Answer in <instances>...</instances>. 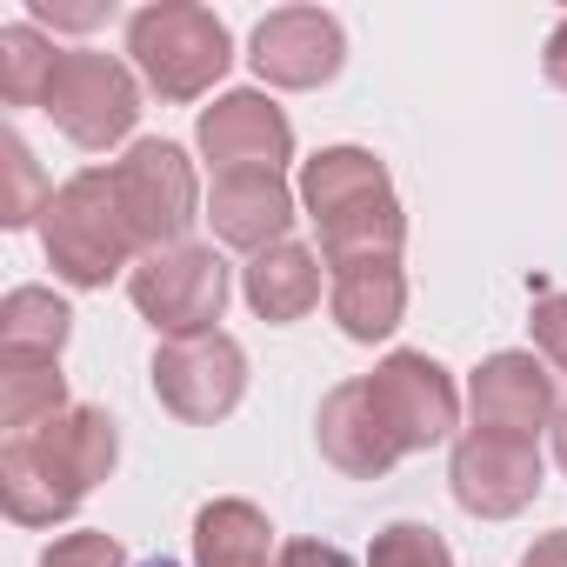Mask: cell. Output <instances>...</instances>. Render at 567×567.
<instances>
[{"label": "cell", "mask_w": 567, "mask_h": 567, "mask_svg": "<svg viewBox=\"0 0 567 567\" xmlns=\"http://www.w3.org/2000/svg\"><path fill=\"white\" fill-rule=\"evenodd\" d=\"M121 427L107 408H68L34 434H14L0 447V501L21 527H61L74 507L114 474Z\"/></svg>", "instance_id": "1"}, {"label": "cell", "mask_w": 567, "mask_h": 567, "mask_svg": "<svg viewBox=\"0 0 567 567\" xmlns=\"http://www.w3.org/2000/svg\"><path fill=\"white\" fill-rule=\"evenodd\" d=\"M41 254L68 288H107V280L141 260V240L121 214L114 194V167H81L74 181L54 187L48 214H41Z\"/></svg>", "instance_id": "2"}, {"label": "cell", "mask_w": 567, "mask_h": 567, "mask_svg": "<svg viewBox=\"0 0 567 567\" xmlns=\"http://www.w3.org/2000/svg\"><path fill=\"white\" fill-rule=\"evenodd\" d=\"M127 68L161 101H200L234 68V41L220 14L194 8V0H154V8L127 14Z\"/></svg>", "instance_id": "3"}, {"label": "cell", "mask_w": 567, "mask_h": 567, "mask_svg": "<svg viewBox=\"0 0 567 567\" xmlns=\"http://www.w3.org/2000/svg\"><path fill=\"white\" fill-rule=\"evenodd\" d=\"M127 295L141 308V321L161 334V341H187V334H214V321L227 315V260L200 240H181V247H161V254H141L134 274H127Z\"/></svg>", "instance_id": "4"}, {"label": "cell", "mask_w": 567, "mask_h": 567, "mask_svg": "<svg viewBox=\"0 0 567 567\" xmlns=\"http://www.w3.org/2000/svg\"><path fill=\"white\" fill-rule=\"evenodd\" d=\"M41 114L87 154H107L114 141L134 134L141 121V74L121 61V54H101V48H68L61 68H54V87L41 101Z\"/></svg>", "instance_id": "5"}, {"label": "cell", "mask_w": 567, "mask_h": 567, "mask_svg": "<svg viewBox=\"0 0 567 567\" xmlns=\"http://www.w3.org/2000/svg\"><path fill=\"white\" fill-rule=\"evenodd\" d=\"M114 194H121V214L141 240V254H161V247H181L200 214V181H194V161L187 147L174 141H134L121 161H114Z\"/></svg>", "instance_id": "6"}, {"label": "cell", "mask_w": 567, "mask_h": 567, "mask_svg": "<svg viewBox=\"0 0 567 567\" xmlns=\"http://www.w3.org/2000/svg\"><path fill=\"white\" fill-rule=\"evenodd\" d=\"M154 401L187 421V427H214L240 408L247 394V348L234 334H187V341H161L154 348Z\"/></svg>", "instance_id": "7"}, {"label": "cell", "mask_w": 567, "mask_h": 567, "mask_svg": "<svg viewBox=\"0 0 567 567\" xmlns=\"http://www.w3.org/2000/svg\"><path fill=\"white\" fill-rule=\"evenodd\" d=\"M368 394H374L381 421L394 427V441H401L408 454H427V447L454 441V427H461V388H454V374H447L434 354H421V348H394V354L368 374Z\"/></svg>", "instance_id": "8"}, {"label": "cell", "mask_w": 567, "mask_h": 567, "mask_svg": "<svg viewBox=\"0 0 567 567\" xmlns=\"http://www.w3.org/2000/svg\"><path fill=\"white\" fill-rule=\"evenodd\" d=\"M547 467H540V441H520V434H487V427H467L454 441V461H447V487L454 501L474 514V520H514L520 507H534Z\"/></svg>", "instance_id": "9"}, {"label": "cell", "mask_w": 567, "mask_h": 567, "mask_svg": "<svg viewBox=\"0 0 567 567\" xmlns=\"http://www.w3.org/2000/svg\"><path fill=\"white\" fill-rule=\"evenodd\" d=\"M194 147L214 161V174H280L295 161V121L260 87H240V94H220L214 107H200Z\"/></svg>", "instance_id": "10"}, {"label": "cell", "mask_w": 567, "mask_h": 567, "mask_svg": "<svg viewBox=\"0 0 567 567\" xmlns=\"http://www.w3.org/2000/svg\"><path fill=\"white\" fill-rule=\"evenodd\" d=\"M247 61L267 87H288V94H308V87H328L341 68H348V34L334 14L321 8H274L254 41H247Z\"/></svg>", "instance_id": "11"}, {"label": "cell", "mask_w": 567, "mask_h": 567, "mask_svg": "<svg viewBox=\"0 0 567 567\" xmlns=\"http://www.w3.org/2000/svg\"><path fill=\"white\" fill-rule=\"evenodd\" d=\"M467 414L474 427L487 434H520V441H540V427H554L560 414V394H554V368L540 354H487L474 374H467Z\"/></svg>", "instance_id": "12"}, {"label": "cell", "mask_w": 567, "mask_h": 567, "mask_svg": "<svg viewBox=\"0 0 567 567\" xmlns=\"http://www.w3.org/2000/svg\"><path fill=\"white\" fill-rule=\"evenodd\" d=\"M315 441H321V461H328L334 474H348V481H381V474H394V461L408 454V447L394 441V427L381 421V408H374V394H368V374H361V381H341V388L321 401Z\"/></svg>", "instance_id": "13"}, {"label": "cell", "mask_w": 567, "mask_h": 567, "mask_svg": "<svg viewBox=\"0 0 567 567\" xmlns=\"http://www.w3.org/2000/svg\"><path fill=\"white\" fill-rule=\"evenodd\" d=\"M295 187L280 174H214V194H207V227L220 247H240L247 260L288 240L295 227Z\"/></svg>", "instance_id": "14"}, {"label": "cell", "mask_w": 567, "mask_h": 567, "mask_svg": "<svg viewBox=\"0 0 567 567\" xmlns=\"http://www.w3.org/2000/svg\"><path fill=\"white\" fill-rule=\"evenodd\" d=\"M328 315H334V328L348 341H368V348L388 341L401 328V315H408V274H401V260L381 254V260H341V267H328Z\"/></svg>", "instance_id": "15"}, {"label": "cell", "mask_w": 567, "mask_h": 567, "mask_svg": "<svg viewBox=\"0 0 567 567\" xmlns=\"http://www.w3.org/2000/svg\"><path fill=\"white\" fill-rule=\"evenodd\" d=\"M295 194H301L308 220L328 227V220H348L361 207L394 200V181H388V161L368 154V147H321L315 161H301V187Z\"/></svg>", "instance_id": "16"}, {"label": "cell", "mask_w": 567, "mask_h": 567, "mask_svg": "<svg viewBox=\"0 0 567 567\" xmlns=\"http://www.w3.org/2000/svg\"><path fill=\"white\" fill-rule=\"evenodd\" d=\"M321 267H328V260H321L315 247L280 240V247H267V254H254V260L240 267V295H247V308H254L260 321L288 328V321H301V315L321 308Z\"/></svg>", "instance_id": "17"}, {"label": "cell", "mask_w": 567, "mask_h": 567, "mask_svg": "<svg viewBox=\"0 0 567 567\" xmlns=\"http://www.w3.org/2000/svg\"><path fill=\"white\" fill-rule=\"evenodd\" d=\"M274 527L254 501L227 494L194 514V567H274Z\"/></svg>", "instance_id": "18"}, {"label": "cell", "mask_w": 567, "mask_h": 567, "mask_svg": "<svg viewBox=\"0 0 567 567\" xmlns=\"http://www.w3.org/2000/svg\"><path fill=\"white\" fill-rule=\"evenodd\" d=\"M74 308L54 288H14L0 301V361H61Z\"/></svg>", "instance_id": "19"}, {"label": "cell", "mask_w": 567, "mask_h": 567, "mask_svg": "<svg viewBox=\"0 0 567 567\" xmlns=\"http://www.w3.org/2000/svg\"><path fill=\"white\" fill-rule=\"evenodd\" d=\"M68 374L61 361H0V427L14 434H34L48 427L54 414H68Z\"/></svg>", "instance_id": "20"}, {"label": "cell", "mask_w": 567, "mask_h": 567, "mask_svg": "<svg viewBox=\"0 0 567 567\" xmlns=\"http://www.w3.org/2000/svg\"><path fill=\"white\" fill-rule=\"evenodd\" d=\"M61 54H68V48H54L34 21L0 28V101H8V107H41L48 87H54Z\"/></svg>", "instance_id": "21"}, {"label": "cell", "mask_w": 567, "mask_h": 567, "mask_svg": "<svg viewBox=\"0 0 567 567\" xmlns=\"http://www.w3.org/2000/svg\"><path fill=\"white\" fill-rule=\"evenodd\" d=\"M0 174H8V187H0V227H28L48 214L54 187L41 181V161L21 134H0Z\"/></svg>", "instance_id": "22"}, {"label": "cell", "mask_w": 567, "mask_h": 567, "mask_svg": "<svg viewBox=\"0 0 567 567\" xmlns=\"http://www.w3.org/2000/svg\"><path fill=\"white\" fill-rule=\"evenodd\" d=\"M368 567H454V547L427 520H394V527L374 534Z\"/></svg>", "instance_id": "23"}, {"label": "cell", "mask_w": 567, "mask_h": 567, "mask_svg": "<svg viewBox=\"0 0 567 567\" xmlns=\"http://www.w3.org/2000/svg\"><path fill=\"white\" fill-rule=\"evenodd\" d=\"M41 567H127V554H121V540H114V534L81 527V534H61V540L41 554Z\"/></svg>", "instance_id": "24"}, {"label": "cell", "mask_w": 567, "mask_h": 567, "mask_svg": "<svg viewBox=\"0 0 567 567\" xmlns=\"http://www.w3.org/2000/svg\"><path fill=\"white\" fill-rule=\"evenodd\" d=\"M527 328H534V348H540V361H547L554 374H567V295H560V288L534 295V315H527Z\"/></svg>", "instance_id": "25"}, {"label": "cell", "mask_w": 567, "mask_h": 567, "mask_svg": "<svg viewBox=\"0 0 567 567\" xmlns=\"http://www.w3.org/2000/svg\"><path fill=\"white\" fill-rule=\"evenodd\" d=\"M114 8L107 0H28V21L34 28H74V34H87V28H101Z\"/></svg>", "instance_id": "26"}, {"label": "cell", "mask_w": 567, "mask_h": 567, "mask_svg": "<svg viewBox=\"0 0 567 567\" xmlns=\"http://www.w3.org/2000/svg\"><path fill=\"white\" fill-rule=\"evenodd\" d=\"M274 567H354V560H348L334 540H288Z\"/></svg>", "instance_id": "27"}, {"label": "cell", "mask_w": 567, "mask_h": 567, "mask_svg": "<svg viewBox=\"0 0 567 567\" xmlns=\"http://www.w3.org/2000/svg\"><path fill=\"white\" fill-rule=\"evenodd\" d=\"M520 567H567V527H554V534H540L527 554H520Z\"/></svg>", "instance_id": "28"}, {"label": "cell", "mask_w": 567, "mask_h": 567, "mask_svg": "<svg viewBox=\"0 0 567 567\" xmlns=\"http://www.w3.org/2000/svg\"><path fill=\"white\" fill-rule=\"evenodd\" d=\"M540 74H547V81H554V87L567 94V21H560V28L547 34V54H540Z\"/></svg>", "instance_id": "29"}, {"label": "cell", "mask_w": 567, "mask_h": 567, "mask_svg": "<svg viewBox=\"0 0 567 567\" xmlns=\"http://www.w3.org/2000/svg\"><path fill=\"white\" fill-rule=\"evenodd\" d=\"M547 434H554V461H560V474H567V401H560V414H554Z\"/></svg>", "instance_id": "30"}, {"label": "cell", "mask_w": 567, "mask_h": 567, "mask_svg": "<svg viewBox=\"0 0 567 567\" xmlns=\"http://www.w3.org/2000/svg\"><path fill=\"white\" fill-rule=\"evenodd\" d=\"M141 567H174V560H167V554H161V560H141Z\"/></svg>", "instance_id": "31"}]
</instances>
